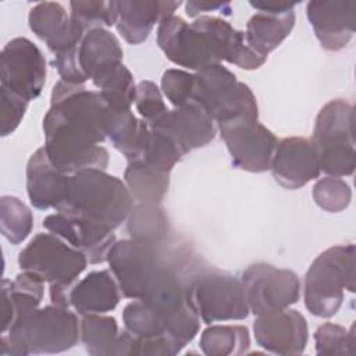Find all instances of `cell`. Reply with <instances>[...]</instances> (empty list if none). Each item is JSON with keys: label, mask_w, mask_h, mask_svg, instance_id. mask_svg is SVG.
<instances>
[{"label": "cell", "mask_w": 356, "mask_h": 356, "mask_svg": "<svg viewBox=\"0 0 356 356\" xmlns=\"http://www.w3.org/2000/svg\"><path fill=\"white\" fill-rule=\"evenodd\" d=\"M96 88L107 106L115 111L131 110L135 103L136 85L131 71L124 64L115 68Z\"/></svg>", "instance_id": "1f68e13d"}, {"label": "cell", "mask_w": 356, "mask_h": 356, "mask_svg": "<svg viewBox=\"0 0 356 356\" xmlns=\"http://www.w3.org/2000/svg\"><path fill=\"white\" fill-rule=\"evenodd\" d=\"M355 245H335L320 253L305 275V306L316 317H332L343 302V289L355 292Z\"/></svg>", "instance_id": "8992f818"}, {"label": "cell", "mask_w": 356, "mask_h": 356, "mask_svg": "<svg viewBox=\"0 0 356 356\" xmlns=\"http://www.w3.org/2000/svg\"><path fill=\"white\" fill-rule=\"evenodd\" d=\"M317 355H355L356 337L353 325L346 330L334 323L321 324L314 335Z\"/></svg>", "instance_id": "836d02e7"}, {"label": "cell", "mask_w": 356, "mask_h": 356, "mask_svg": "<svg viewBox=\"0 0 356 356\" xmlns=\"http://www.w3.org/2000/svg\"><path fill=\"white\" fill-rule=\"evenodd\" d=\"M192 103L203 108L216 122L246 111H259L250 88L239 82L235 74L222 64L195 72Z\"/></svg>", "instance_id": "7c38bea8"}, {"label": "cell", "mask_w": 356, "mask_h": 356, "mask_svg": "<svg viewBox=\"0 0 356 356\" xmlns=\"http://www.w3.org/2000/svg\"><path fill=\"white\" fill-rule=\"evenodd\" d=\"M86 256L60 236L36 234L18 254V266L50 285L72 289L88 266Z\"/></svg>", "instance_id": "9c48e42d"}, {"label": "cell", "mask_w": 356, "mask_h": 356, "mask_svg": "<svg viewBox=\"0 0 356 356\" xmlns=\"http://www.w3.org/2000/svg\"><path fill=\"white\" fill-rule=\"evenodd\" d=\"M239 281L249 312L254 316L288 309L300 296L299 277L273 264L253 263L242 271Z\"/></svg>", "instance_id": "4fadbf2b"}, {"label": "cell", "mask_w": 356, "mask_h": 356, "mask_svg": "<svg viewBox=\"0 0 356 356\" xmlns=\"http://www.w3.org/2000/svg\"><path fill=\"white\" fill-rule=\"evenodd\" d=\"M117 4V31L129 44L143 43L156 24L174 15L181 1L171 0H122Z\"/></svg>", "instance_id": "7402d4cb"}, {"label": "cell", "mask_w": 356, "mask_h": 356, "mask_svg": "<svg viewBox=\"0 0 356 356\" xmlns=\"http://www.w3.org/2000/svg\"><path fill=\"white\" fill-rule=\"evenodd\" d=\"M306 15L323 49L342 50L356 29L355 0H313L306 4Z\"/></svg>", "instance_id": "2e32d148"}, {"label": "cell", "mask_w": 356, "mask_h": 356, "mask_svg": "<svg viewBox=\"0 0 356 356\" xmlns=\"http://www.w3.org/2000/svg\"><path fill=\"white\" fill-rule=\"evenodd\" d=\"M209 11H221L225 15H231L232 8L229 3H222V1H199V0H189L185 3V13L188 17L195 18L200 15L202 13H209Z\"/></svg>", "instance_id": "f35d334b"}, {"label": "cell", "mask_w": 356, "mask_h": 356, "mask_svg": "<svg viewBox=\"0 0 356 356\" xmlns=\"http://www.w3.org/2000/svg\"><path fill=\"white\" fill-rule=\"evenodd\" d=\"M110 271L122 296L174 312L188 303L191 277L196 273L191 254L165 243H143L134 239L117 241L107 256Z\"/></svg>", "instance_id": "7a4b0ae2"}, {"label": "cell", "mask_w": 356, "mask_h": 356, "mask_svg": "<svg viewBox=\"0 0 356 356\" xmlns=\"http://www.w3.org/2000/svg\"><path fill=\"white\" fill-rule=\"evenodd\" d=\"M186 299L204 324L243 320L250 313L241 281L220 270L197 268L189 280Z\"/></svg>", "instance_id": "ba28073f"}, {"label": "cell", "mask_w": 356, "mask_h": 356, "mask_svg": "<svg viewBox=\"0 0 356 356\" xmlns=\"http://www.w3.org/2000/svg\"><path fill=\"white\" fill-rule=\"evenodd\" d=\"M81 338L78 316L56 305L38 307L1 334V356L51 355L74 348Z\"/></svg>", "instance_id": "5b68a950"}, {"label": "cell", "mask_w": 356, "mask_h": 356, "mask_svg": "<svg viewBox=\"0 0 356 356\" xmlns=\"http://www.w3.org/2000/svg\"><path fill=\"white\" fill-rule=\"evenodd\" d=\"M295 26L293 10L284 14L256 13L246 24L245 40L261 57L275 50L292 32Z\"/></svg>", "instance_id": "484cf974"}, {"label": "cell", "mask_w": 356, "mask_h": 356, "mask_svg": "<svg viewBox=\"0 0 356 356\" xmlns=\"http://www.w3.org/2000/svg\"><path fill=\"white\" fill-rule=\"evenodd\" d=\"M135 106L142 120L149 125L156 124L168 113L160 89L152 81H140L136 85Z\"/></svg>", "instance_id": "8d00e7d4"}, {"label": "cell", "mask_w": 356, "mask_h": 356, "mask_svg": "<svg viewBox=\"0 0 356 356\" xmlns=\"http://www.w3.org/2000/svg\"><path fill=\"white\" fill-rule=\"evenodd\" d=\"M134 197L120 178L104 170L90 168L68 174L67 188L56 211L118 228L129 216Z\"/></svg>", "instance_id": "277c9868"}, {"label": "cell", "mask_w": 356, "mask_h": 356, "mask_svg": "<svg viewBox=\"0 0 356 356\" xmlns=\"http://www.w3.org/2000/svg\"><path fill=\"white\" fill-rule=\"evenodd\" d=\"M68 174L57 170L44 147H39L26 164V193L31 204L39 210L54 209L61 203Z\"/></svg>", "instance_id": "603a6c76"}, {"label": "cell", "mask_w": 356, "mask_h": 356, "mask_svg": "<svg viewBox=\"0 0 356 356\" xmlns=\"http://www.w3.org/2000/svg\"><path fill=\"white\" fill-rule=\"evenodd\" d=\"M250 6L261 13L270 14H284L293 10L296 3L289 1H250Z\"/></svg>", "instance_id": "ab89813d"}, {"label": "cell", "mask_w": 356, "mask_h": 356, "mask_svg": "<svg viewBox=\"0 0 356 356\" xmlns=\"http://www.w3.org/2000/svg\"><path fill=\"white\" fill-rule=\"evenodd\" d=\"M195 89V74L184 70L170 68L161 76V90L170 103L182 107L192 103Z\"/></svg>", "instance_id": "d590c367"}, {"label": "cell", "mask_w": 356, "mask_h": 356, "mask_svg": "<svg viewBox=\"0 0 356 356\" xmlns=\"http://www.w3.org/2000/svg\"><path fill=\"white\" fill-rule=\"evenodd\" d=\"M149 127L164 132L184 156L209 145L217 132L214 120L193 103L168 110L160 121Z\"/></svg>", "instance_id": "d6986e66"}, {"label": "cell", "mask_w": 356, "mask_h": 356, "mask_svg": "<svg viewBox=\"0 0 356 356\" xmlns=\"http://www.w3.org/2000/svg\"><path fill=\"white\" fill-rule=\"evenodd\" d=\"M28 24L54 56L76 47L86 33L71 19L64 6L56 1H42L33 6L28 15Z\"/></svg>", "instance_id": "ffe728a7"}, {"label": "cell", "mask_w": 356, "mask_h": 356, "mask_svg": "<svg viewBox=\"0 0 356 356\" xmlns=\"http://www.w3.org/2000/svg\"><path fill=\"white\" fill-rule=\"evenodd\" d=\"M313 199L316 204L327 213H339L345 210L352 199L350 186L339 177H324L313 186Z\"/></svg>", "instance_id": "e575fe53"}, {"label": "cell", "mask_w": 356, "mask_h": 356, "mask_svg": "<svg viewBox=\"0 0 356 356\" xmlns=\"http://www.w3.org/2000/svg\"><path fill=\"white\" fill-rule=\"evenodd\" d=\"M43 227L68 242L72 248L81 250L90 264L107 261L108 252L117 242L113 229L58 211L49 214L43 220Z\"/></svg>", "instance_id": "e0dca14e"}, {"label": "cell", "mask_w": 356, "mask_h": 356, "mask_svg": "<svg viewBox=\"0 0 356 356\" xmlns=\"http://www.w3.org/2000/svg\"><path fill=\"white\" fill-rule=\"evenodd\" d=\"M353 106L345 99H334L316 117L312 143L320 171L330 177H349L356 167Z\"/></svg>", "instance_id": "52a82bcc"}, {"label": "cell", "mask_w": 356, "mask_h": 356, "mask_svg": "<svg viewBox=\"0 0 356 356\" xmlns=\"http://www.w3.org/2000/svg\"><path fill=\"white\" fill-rule=\"evenodd\" d=\"M232 164L248 172L270 170L275 146V135L259 122V111H246L217 122Z\"/></svg>", "instance_id": "8fae6325"}, {"label": "cell", "mask_w": 356, "mask_h": 356, "mask_svg": "<svg viewBox=\"0 0 356 356\" xmlns=\"http://www.w3.org/2000/svg\"><path fill=\"white\" fill-rule=\"evenodd\" d=\"M157 44L171 63L196 72L221 61L248 71L266 63L246 43L242 31L218 17L200 15L188 24L170 15L159 24Z\"/></svg>", "instance_id": "3957f363"}, {"label": "cell", "mask_w": 356, "mask_h": 356, "mask_svg": "<svg viewBox=\"0 0 356 356\" xmlns=\"http://www.w3.org/2000/svg\"><path fill=\"white\" fill-rule=\"evenodd\" d=\"M81 341L92 356H114L118 342V325L114 317L86 314L79 321Z\"/></svg>", "instance_id": "f1b7e54d"}, {"label": "cell", "mask_w": 356, "mask_h": 356, "mask_svg": "<svg viewBox=\"0 0 356 356\" xmlns=\"http://www.w3.org/2000/svg\"><path fill=\"white\" fill-rule=\"evenodd\" d=\"M122 49L114 33L106 28L88 31L76 46V63L85 81L97 86L122 64Z\"/></svg>", "instance_id": "44dd1931"}, {"label": "cell", "mask_w": 356, "mask_h": 356, "mask_svg": "<svg viewBox=\"0 0 356 356\" xmlns=\"http://www.w3.org/2000/svg\"><path fill=\"white\" fill-rule=\"evenodd\" d=\"M44 295V281L29 271L19 273L14 281H1V334L19 318L35 312Z\"/></svg>", "instance_id": "d4e9b609"}, {"label": "cell", "mask_w": 356, "mask_h": 356, "mask_svg": "<svg viewBox=\"0 0 356 356\" xmlns=\"http://www.w3.org/2000/svg\"><path fill=\"white\" fill-rule=\"evenodd\" d=\"M122 321L135 338L165 339L177 353L193 341L200 328V318L189 303L174 312H163L142 300H134L124 307Z\"/></svg>", "instance_id": "30bf717a"}, {"label": "cell", "mask_w": 356, "mask_h": 356, "mask_svg": "<svg viewBox=\"0 0 356 356\" xmlns=\"http://www.w3.org/2000/svg\"><path fill=\"white\" fill-rule=\"evenodd\" d=\"M270 170L275 182L285 189H299L321 172L312 140L300 136L285 138L277 143Z\"/></svg>", "instance_id": "ac0fdd59"}, {"label": "cell", "mask_w": 356, "mask_h": 356, "mask_svg": "<svg viewBox=\"0 0 356 356\" xmlns=\"http://www.w3.org/2000/svg\"><path fill=\"white\" fill-rule=\"evenodd\" d=\"M70 17L85 32L113 26L118 18L117 4L115 1L75 0L70 3Z\"/></svg>", "instance_id": "d6a6232c"}, {"label": "cell", "mask_w": 356, "mask_h": 356, "mask_svg": "<svg viewBox=\"0 0 356 356\" xmlns=\"http://www.w3.org/2000/svg\"><path fill=\"white\" fill-rule=\"evenodd\" d=\"M46 82V60L39 47L26 38L11 39L0 54V88L28 103L42 93Z\"/></svg>", "instance_id": "5bb4252c"}, {"label": "cell", "mask_w": 356, "mask_h": 356, "mask_svg": "<svg viewBox=\"0 0 356 356\" xmlns=\"http://www.w3.org/2000/svg\"><path fill=\"white\" fill-rule=\"evenodd\" d=\"M0 135L7 136L13 134L21 124L28 107V102L10 90L0 88Z\"/></svg>", "instance_id": "74e56055"}, {"label": "cell", "mask_w": 356, "mask_h": 356, "mask_svg": "<svg viewBox=\"0 0 356 356\" xmlns=\"http://www.w3.org/2000/svg\"><path fill=\"white\" fill-rule=\"evenodd\" d=\"M127 220V231L134 241L157 245L170 239L168 217L160 204L138 203L132 207Z\"/></svg>", "instance_id": "4316f807"}, {"label": "cell", "mask_w": 356, "mask_h": 356, "mask_svg": "<svg viewBox=\"0 0 356 356\" xmlns=\"http://www.w3.org/2000/svg\"><path fill=\"white\" fill-rule=\"evenodd\" d=\"M121 299L115 277L108 270L92 271L76 281L70 293V306L81 314H104L114 310Z\"/></svg>", "instance_id": "cb8c5ba5"}, {"label": "cell", "mask_w": 356, "mask_h": 356, "mask_svg": "<svg viewBox=\"0 0 356 356\" xmlns=\"http://www.w3.org/2000/svg\"><path fill=\"white\" fill-rule=\"evenodd\" d=\"M125 185L138 203L160 204L170 186V172H163L139 163H128Z\"/></svg>", "instance_id": "83f0119b"}, {"label": "cell", "mask_w": 356, "mask_h": 356, "mask_svg": "<svg viewBox=\"0 0 356 356\" xmlns=\"http://www.w3.org/2000/svg\"><path fill=\"white\" fill-rule=\"evenodd\" d=\"M108 113L99 90L60 79L43 117V147L51 164L64 174L106 170L108 152L100 143L107 138Z\"/></svg>", "instance_id": "6da1fadb"}, {"label": "cell", "mask_w": 356, "mask_h": 356, "mask_svg": "<svg viewBox=\"0 0 356 356\" xmlns=\"http://www.w3.org/2000/svg\"><path fill=\"white\" fill-rule=\"evenodd\" d=\"M199 346L207 356H239L249 350V330L245 325H209Z\"/></svg>", "instance_id": "f546056e"}, {"label": "cell", "mask_w": 356, "mask_h": 356, "mask_svg": "<svg viewBox=\"0 0 356 356\" xmlns=\"http://www.w3.org/2000/svg\"><path fill=\"white\" fill-rule=\"evenodd\" d=\"M0 228L3 236L11 245H19L29 236L33 228L32 211L18 197L10 195L1 196Z\"/></svg>", "instance_id": "4dcf8cb0"}, {"label": "cell", "mask_w": 356, "mask_h": 356, "mask_svg": "<svg viewBox=\"0 0 356 356\" xmlns=\"http://www.w3.org/2000/svg\"><path fill=\"white\" fill-rule=\"evenodd\" d=\"M253 334L260 348L282 356L303 353L309 341L305 316L289 307L257 316L253 323Z\"/></svg>", "instance_id": "9a60e30c"}]
</instances>
